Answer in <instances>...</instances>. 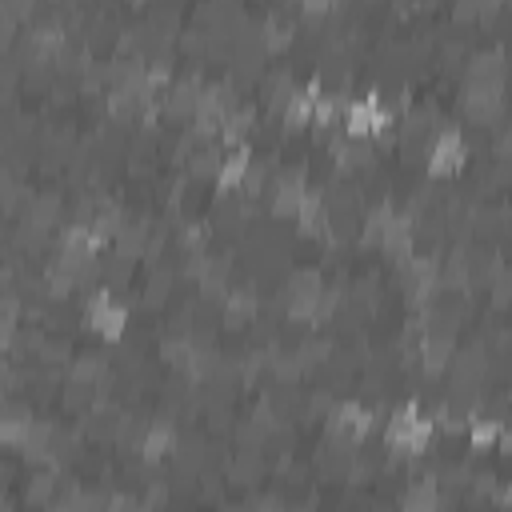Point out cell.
Returning <instances> with one entry per match:
<instances>
[{
	"instance_id": "obj_6",
	"label": "cell",
	"mask_w": 512,
	"mask_h": 512,
	"mask_svg": "<svg viewBox=\"0 0 512 512\" xmlns=\"http://www.w3.org/2000/svg\"><path fill=\"white\" fill-rule=\"evenodd\" d=\"M396 508L400 512H440L444 508V484L432 472H416V476H408L400 484Z\"/></svg>"
},
{
	"instance_id": "obj_2",
	"label": "cell",
	"mask_w": 512,
	"mask_h": 512,
	"mask_svg": "<svg viewBox=\"0 0 512 512\" xmlns=\"http://www.w3.org/2000/svg\"><path fill=\"white\" fill-rule=\"evenodd\" d=\"M380 440L396 456H424L436 444V420L416 404H396L380 424Z\"/></svg>"
},
{
	"instance_id": "obj_5",
	"label": "cell",
	"mask_w": 512,
	"mask_h": 512,
	"mask_svg": "<svg viewBox=\"0 0 512 512\" xmlns=\"http://www.w3.org/2000/svg\"><path fill=\"white\" fill-rule=\"evenodd\" d=\"M80 320H84V328H88L100 344H120V340L128 336V328H132V308H128L116 292L96 288L92 296H84Z\"/></svg>"
},
{
	"instance_id": "obj_8",
	"label": "cell",
	"mask_w": 512,
	"mask_h": 512,
	"mask_svg": "<svg viewBox=\"0 0 512 512\" xmlns=\"http://www.w3.org/2000/svg\"><path fill=\"white\" fill-rule=\"evenodd\" d=\"M504 436H508V424H504L500 416H472L468 428H464V444H468V448H480V452L500 448Z\"/></svg>"
},
{
	"instance_id": "obj_4",
	"label": "cell",
	"mask_w": 512,
	"mask_h": 512,
	"mask_svg": "<svg viewBox=\"0 0 512 512\" xmlns=\"http://www.w3.org/2000/svg\"><path fill=\"white\" fill-rule=\"evenodd\" d=\"M468 156H472L468 132H464V124L452 116V104H448V120H444V128L432 136V144H428V152H424V176H428V180H456V176L468 168Z\"/></svg>"
},
{
	"instance_id": "obj_7",
	"label": "cell",
	"mask_w": 512,
	"mask_h": 512,
	"mask_svg": "<svg viewBox=\"0 0 512 512\" xmlns=\"http://www.w3.org/2000/svg\"><path fill=\"white\" fill-rule=\"evenodd\" d=\"M248 176H252V148L248 144H240V148H232L228 156H224V164H220V172H216V188L220 192H240L244 184H248Z\"/></svg>"
},
{
	"instance_id": "obj_3",
	"label": "cell",
	"mask_w": 512,
	"mask_h": 512,
	"mask_svg": "<svg viewBox=\"0 0 512 512\" xmlns=\"http://www.w3.org/2000/svg\"><path fill=\"white\" fill-rule=\"evenodd\" d=\"M392 124H396V108H392V100H384V92L364 88L356 96H344V108H340L344 136H352V140H376Z\"/></svg>"
},
{
	"instance_id": "obj_1",
	"label": "cell",
	"mask_w": 512,
	"mask_h": 512,
	"mask_svg": "<svg viewBox=\"0 0 512 512\" xmlns=\"http://www.w3.org/2000/svg\"><path fill=\"white\" fill-rule=\"evenodd\" d=\"M380 424H384V416L372 404H364V400H336L324 412V420H320V436L332 448L352 452V448H364L368 440H376Z\"/></svg>"
},
{
	"instance_id": "obj_9",
	"label": "cell",
	"mask_w": 512,
	"mask_h": 512,
	"mask_svg": "<svg viewBox=\"0 0 512 512\" xmlns=\"http://www.w3.org/2000/svg\"><path fill=\"white\" fill-rule=\"evenodd\" d=\"M504 504L512 508V480H508V488H504Z\"/></svg>"
}]
</instances>
